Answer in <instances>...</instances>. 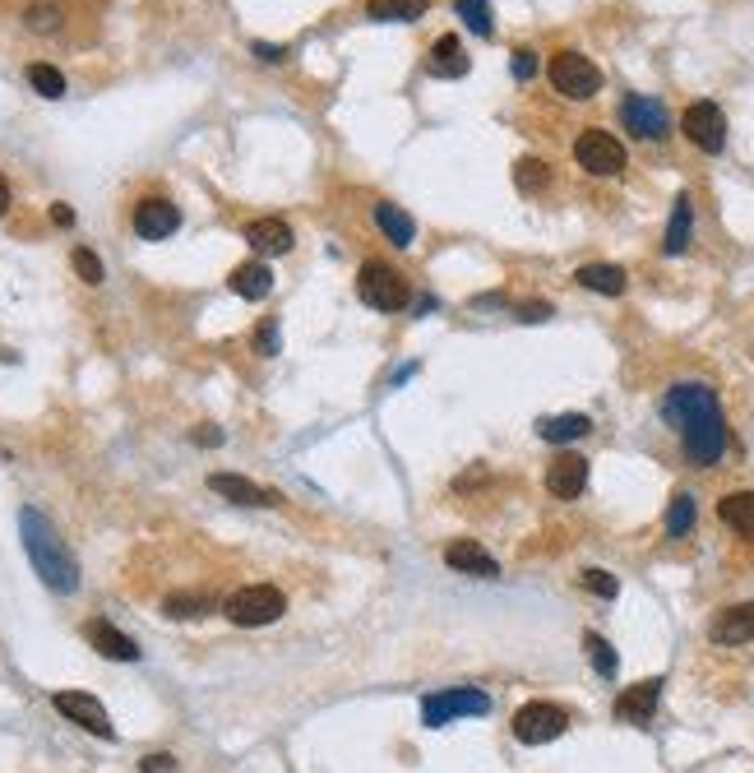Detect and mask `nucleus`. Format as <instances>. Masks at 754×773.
I'll list each match as a JSON object with an SVG mask.
<instances>
[{"label":"nucleus","mask_w":754,"mask_h":773,"mask_svg":"<svg viewBox=\"0 0 754 773\" xmlns=\"http://www.w3.org/2000/svg\"><path fill=\"white\" fill-rule=\"evenodd\" d=\"M662 417H667V427L680 435V450H685V459H690L695 468H713V463H722V454H727V417H722L718 394L708 385H699V380L672 385L667 399H662Z\"/></svg>","instance_id":"1"},{"label":"nucleus","mask_w":754,"mask_h":773,"mask_svg":"<svg viewBox=\"0 0 754 773\" xmlns=\"http://www.w3.org/2000/svg\"><path fill=\"white\" fill-rule=\"evenodd\" d=\"M19 538H24L33 570L42 574V584H47L52 593H75L79 588V561L70 556V546L60 542V533L52 528L47 515L24 505V510H19Z\"/></svg>","instance_id":"2"},{"label":"nucleus","mask_w":754,"mask_h":773,"mask_svg":"<svg viewBox=\"0 0 754 773\" xmlns=\"http://www.w3.org/2000/svg\"><path fill=\"white\" fill-rule=\"evenodd\" d=\"M357 297L370 306V311H403V306L412 301V287L389 259H366L362 274H357Z\"/></svg>","instance_id":"3"},{"label":"nucleus","mask_w":754,"mask_h":773,"mask_svg":"<svg viewBox=\"0 0 754 773\" xmlns=\"http://www.w3.org/2000/svg\"><path fill=\"white\" fill-rule=\"evenodd\" d=\"M546 75H551V88H556L561 98H574V102H588L597 88H602V70L579 52H556L546 65Z\"/></svg>","instance_id":"4"},{"label":"nucleus","mask_w":754,"mask_h":773,"mask_svg":"<svg viewBox=\"0 0 754 773\" xmlns=\"http://www.w3.org/2000/svg\"><path fill=\"white\" fill-rule=\"evenodd\" d=\"M282 611H287V598H282L274 584H251V588H241V593H232V598H228V621L232 626H246V630L274 626Z\"/></svg>","instance_id":"5"},{"label":"nucleus","mask_w":754,"mask_h":773,"mask_svg":"<svg viewBox=\"0 0 754 773\" xmlns=\"http://www.w3.org/2000/svg\"><path fill=\"white\" fill-rule=\"evenodd\" d=\"M574 163H579L588 176H620L625 172V144H620L611 130H584L574 140Z\"/></svg>","instance_id":"6"},{"label":"nucleus","mask_w":754,"mask_h":773,"mask_svg":"<svg viewBox=\"0 0 754 773\" xmlns=\"http://www.w3.org/2000/svg\"><path fill=\"white\" fill-rule=\"evenodd\" d=\"M481 714H491V695H481L473 686H463V691H440V695H426L421 699V722L426 727H445L454 718H481Z\"/></svg>","instance_id":"7"},{"label":"nucleus","mask_w":754,"mask_h":773,"mask_svg":"<svg viewBox=\"0 0 754 773\" xmlns=\"http://www.w3.org/2000/svg\"><path fill=\"white\" fill-rule=\"evenodd\" d=\"M514 737L523 741V746H546V741H556V737H565V727H569V714L561 709V704H546V699H532V704H523V709L514 714Z\"/></svg>","instance_id":"8"},{"label":"nucleus","mask_w":754,"mask_h":773,"mask_svg":"<svg viewBox=\"0 0 754 773\" xmlns=\"http://www.w3.org/2000/svg\"><path fill=\"white\" fill-rule=\"evenodd\" d=\"M680 130H685V140L703 153H722V144H727V117L718 102H690L680 117Z\"/></svg>","instance_id":"9"},{"label":"nucleus","mask_w":754,"mask_h":773,"mask_svg":"<svg viewBox=\"0 0 754 773\" xmlns=\"http://www.w3.org/2000/svg\"><path fill=\"white\" fill-rule=\"evenodd\" d=\"M620 121H625V130L634 140H662L672 130L667 107H662L657 98H643V93H630L625 102H620Z\"/></svg>","instance_id":"10"},{"label":"nucleus","mask_w":754,"mask_h":773,"mask_svg":"<svg viewBox=\"0 0 754 773\" xmlns=\"http://www.w3.org/2000/svg\"><path fill=\"white\" fill-rule=\"evenodd\" d=\"M56 709L70 718V722H79L84 732H93V737H102V741H112L117 737V727H112V718H107V709L93 699V695H84V691H60L56 699Z\"/></svg>","instance_id":"11"},{"label":"nucleus","mask_w":754,"mask_h":773,"mask_svg":"<svg viewBox=\"0 0 754 773\" xmlns=\"http://www.w3.org/2000/svg\"><path fill=\"white\" fill-rule=\"evenodd\" d=\"M588 487V459L584 454H556L546 468V492L556 500H579Z\"/></svg>","instance_id":"12"},{"label":"nucleus","mask_w":754,"mask_h":773,"mask_svg":"<svg viewBox=\"0 0 754 773\" xmlns=\"http://www.w3.org/2000/svg\"><path fill=\"white\" fill-rule=\"evenodd\" d=\"M176 228H181V209L163 200V195H148V200L135 205V232L144 241H167Z\"/></svg>","instance_id":"13"},{"label":"nucleus","mask_w":754,"mask_h":773,"mask_svg":"<svg viewBox=\"0 0 754 773\" xmlns=\"http://www.w3.org/2000/svg\"><path fill=\"white\" fill-rule=\"evenodd\" d=\"M708 639L722 649H741L754 639V603H736V607H722L708 626Z\"/></svg>","instance_id":"14"},{"label":"nucleus","mask_w":754,"mask_h":773,"mask_svg":"<svg viewBox=\"0 0 754 773\" xmlns=\"http://www.w3.org/2000/svg\"><path fill=\"white\" fill-rule=\"evenodd\" d=\"M657 699H662V676L639 681V686L616 695V718L620 722H634V727H648L653 714H657Z\"/></svg>","instance_id":"15"},{"label":"nucleus","mask_w":754,"mask_h":773,"mask_svg":"<svg viewBox=\"0 0 754 773\" xmlns=\"http://www.w3.org/2000/svg\"><path fill=\"white\" fill-rule=\"evenodd\" d=\"M246 246L255 255H287L297 246V236L282 218H255V223H246Z\"/></svg>","instance_id":"16"},{"label":"nucleus","mask_w":754,"mask_h":773,"mask_svg":"<svg viewBox=\"0 0 754 773\" xmlns=\"http://www.w3.org/2000/svg\"><path fill=\"white\" fill-rule=\"evenodd\" d=\"M84 634H88V644H93L102 658H112V662H140V644L130 634H121L112 621H88Z\"/></svg>","instance_id":"17"},{"label":"nucleus","mask_w":754,"mask_h":773,"mask_svg":"<svg viewBox=\"0 0 754 773\" xmlns=\"http://www.w3.org/2000/svg\"><path fill=\"white\" fill-rule=\"evenodd\" d=\"M209 492L228 496V500H236V505H278V500H282L278 492L259 487V482H251V477H236V473H213V477H209Z\"/></svg>","instance_id":"18"},{"label":"nucleus","mask_w":754,"mask_h":773,"mask_svg":"<svg viewBox=\"0 0 754 773\" xmlns=\"http://www.w3.org/2000/svg\"><path fill=\"white\" fill-rule=\"evenodd\" d=\"M426 75L431 79H463V75H468V52H463V42L454 33H445L426 52Z\"/></svg>","instance_id":"19"},{"label":"nucleus","mask_w":754,"mask_h":773,"mask_svg":"<svg viewBox=\"0 0 754 773\" xmlns=\"http://www.w3.org/2000/svg\"><path fill=\"white\" fill-rule=\"evenodd\" d=\"M228 287L241 297V301H264L274 292V269L264 259H251V264H236L232 269V278H228Z\"/></svg>","instance_id":"20"},{"label":"nucleus","mask_w":754,"mask_h":773,"mask_svg":"<svg viewBox=\"0 0 754 773\" xmlns=\"http://www.w3.org/2000/svg\"><path fill=\"white\" fill-rule=\"evenodd\" d=\"M445 565L458 570V574H477V579H496V574H500L496 556H491V551H481L477 542H454L445 551Z\"/></svg>","instance_id":"21"},{"label":"nucleus","mask_w":754,"mask_h":773,"mask_svg":"<svg viewBox=\"0 0 754 773\" xmlns=\"http://www.w3.org/2000/svg\"><path fill=\"white\" fill-rule=\"evenodd\" d=\"M690 236H695V205H690V195H676V209H672L667 236H662V251L685 255V251H690Z\"/></svg>","instance_id":"22"},{"label":"nucleus","mask_w":754,"mask_h":773,"mask_svg":"<svg viewBox=\"0 0 754 773\" xmlns=\"http://www.w3.org/2000/svg\"><path fill=\"white\" fill-rule=\"evenodd\" d=\"M718 519H722L727 528H736L741 538L754 542V492H731V496H722V500H718Z\"/></svg>","instance_id":"23"},{"label":"nucleus","mask_w":754,"mask_h":773,"mask_svg":"<svg viewBox=\"0 0 754 773\" xmlns=\"http://www.w3.org/2000/svg\"><path fill=\"white\" fill-rule=\"evenodd\" d=\"M588 431H592V417H584V412H561V417L537 422V435L551 440V445H569V440H584Z\"/></svg>","instance_id":"24"},{"label":"nucleus","mask_w":754,"mask_h":773,"mask_svg":"<svg viewBox=\"0 0 754 773\" xmlns=\"http://www.w3.org/2000/svg\"><path fill=\"white\" fill-rule=\"evenodd\" d=\"M574 278H579L588 292H602V297H620V292H625V269H620V264H584Z\"/></svg>","instance_id":"25"},{"label":"nucleus","mask_w":754,"mask_h":773,"mask_svg":"<svg viewBox=\"0 0 754 773\" xmlns=\"http://www.w3.org/2000/svg\"><path fill=\"white\" fill-rule=\"evenodd\" d=\"M431 0H366V14L380 19V24H412V19L426 14Z\"/></svg>","instance_id":"26"},{"label":"nucleus","mask_w":754,"mask_h":773,"mask_svg":"<svg viewBox=\"0 0 754 773\" xmlns=\"http://www.w3.org/2000/svg\"><path fill=\"white\" fill-rule=\"evenodd\" d=\"M375 223H380V232L393 241V246H412L417 241V223L398 205H375Z\"/></svg>","instance_id":"27"},{"label":"nucleus","mask_w":754,"mask_h":773,"mask_svg":"<svg viewBox=\"0 0 754 773\" xmlns=\"http://www.w3.org/2000/svg\"><path fill=\"white\" fill-rule=\"evenodd\" d=\"M695 519H699L695 496L690 492H676L672 496V510H667V538H690L695 533Z\"/></svg>","instance_id":"28"},{"label":"nucleus","mask_w":754,"mask_h":773,"mask_svg":"<svg viewBox=\"0 0 754 773\" xmlns=\"http://www.w3.org/2000/svg\"><path fill=\"white\" fill-rule=\"evenodd\" d=\"M163 611L171 616V621H195V616L213 611V598H204V593H171V598L163 603Z\"/></svg>","instance_id":"29"},{"label":"nucleus","mask_w":754,"mask_h":773,"mask_svg":"<svg viewBox=\"0 0 754 773\" xmlns=\"http://www.w3.org/2000/svg\"><path fill=\"white\" fill-rule=\"evenodd\" d=\"M29 84L37 88L42 98H52V102L65 98V75L56 70V65H47V60H33V65H29Z\"/></svg>","instance_id":"30"},{"label":"nucleus","mask_w":754,"mask_h":773,"mask_svg":"<svg viewBox=\"0 0 754 773\" xmlns=\"http://www.w3.org/2000/svg\"><path fill=\"white\" fill-rule=\"evenodd\" d=\"M454 10H458V19H463V24H468L477 37H491V33H496L491 5H486V0H454Z\"/></svg>","instance_id":"31"},{"label":"nucleus","mask_w":754,"mask_h":773,"mask_svg":"<svg viewBox=\"0 0 754 773\" xmlns=\"http://www.w3.org/2000/svg\"><path fill=\"white\" fill-rule=\"evenodd\" d=\"M514 181H519L523 195H542V190L551 186V167H546L542 158H523V163L514 167Z\"/></svg>","instance_id":"32"},{"label":"nucleus","mask_w":754,"mask_h":773,"mask_svg":"<svg viewBox=\"0 0 754 773\" xmlns=\"http://www.w3.org/2000/svg\"><path fill=\"white\" fill-rule=\"evenodd\" d=\"M24 24L33 33H56L60 29V5L56 0H33V5L24 10Z\"/></svg>","instance_id":"33"},{"label":"nucleus","mask_w":754,"mask_h":773,"mask_svg":"<svg viewBox=\"0 0 754 773\" xmlns=\"http://www.w3.org/2000/svg\"><path fill=\"white\" fill-rule=\"evenodd\" d=\"M584 649H588V658H592V667H597V676H607V681H611V676H616V667H620V662H616V649L607 644L602 634H592V630L584 634Z\"/></svg>","instance_id":"34"},{"label":"nucleus","mask_w":754,"mask_h":773,"mask_svg":"<svg viewBox=\"0 0 754 773\" xmlns=\"http://www.w3.org/2000/svg\"><path fill=\"white\" fill-rule=\"evenodd\" d=\"M70 264H75V274L88 283V287H98L102 278H107V269H102V259L93 255V251H88V246H79L75 255H70Z\"/></svg>","instance_id":"35"},{"label":"nucleus","mask_w":754,"mask_h":773,"mask_svg":"<svg viewBox=\"0 0 754 773\" xmlns=\"http://www.w3.org/2000/svg\"><path fill=\"white\" fill-rule=\"evenodd\" d=\"M584 588H588V593H597V598H607V603L620 593L616 574H607V570H584Z\"/></svg>","instance_id":"36"},{"label":"nucleus","mask_w":754,"mask_h":773,"mask_svg":"<svg viewBox=\"0 0 754 773\" xmlns=\"http://www.w3.org/2000/svg\"><path fill=\"white\" fill-rule=\"evenodd\" d=\"M255 347L264 352V357H274V352H278V324H274V320H264V324L255 329Z\"/></svg>","instance_id":"37"},{"label":"nucleus","mask_w":754,"mask_h":773,"mask_svg":"<svg viewBox=\"0 0 754 773\" xmlns=\"http://www.w3.org/2000/svg\"><path fill=\"white\" fill-rule=\"evenodd\" d=\"M532 75H537V52H528V47H519L514 52V79H532Z\"/></svg>","instance_id":"38"},{"label":"nucleus","mask_w":754,"mask_h":773,"mask_svg":"<svg viewBox=\"0 0 754 773\" xmlns=\"http://www.w3.org/2000/svg\"><path fill=\"white\" fill-rule=\"evenodd\" d=\"M255 56L269 60V65H282V60H287V47H274V42H255Z\"/></svg>","instance_id":"39"},{"label":"nucleus","mask_w":754,"mask_h":773,"mask_svg":"<svg viewBox=\"0 0 754 773\" xmlns=\"http://www.w3.org/2000/svg\"><path fill=\"white\" fill-rule=\"evenodd\" d=\"M546 316H551L546 301H523V306H519V320H528V324H532V320H546Z\"/></svg>","instance_id":"40"},{"label":"nucleus","mask_w":754,"mask_h":773,"mask_svg":"<svg viewBox=\"0 0 754 773\" xmlns=\"http://www.w3.org/2000/svg\"><path fill=\"white\" fill-rule=\"evenodd\" d=\"M140 769H144V773H171V769H176V760H171V755H148Z\"/></svg>","instance_id":"41"},{"label":"nucleus","mask_w":754,"mask_h":773,"mask_svg":"<svg viewBox=\"0 0 754 773\" xmlns=\"http://www.w3.org/2000/svg\"><path fill=\"white\" fill-rule=\"evenodd\" d=\"M195 445H223V431H218V427H204V431H195Z\"/></svg>","instance_id":"42"},{"label":"nucleus","mask_w":754,"mask_h":773,"mask_svg":"<svg viewBox=\"0 0 754 773\" xmlns=\"http://www.w3.org/2000/svg\"><path fill=\"white\" fill-rule=\"evenodd\" d=\"M52 223L70 228V223H75V209H70V205H52Z\"/></svg>","instance_id":"43"},{"label":"nucleus","mask_w":754,"mask_h":773,"mask_svg":"<svg viewBox=\"0 0 754 773\" xmlns=\"http://www.w3.org/2000/svg\"><path fill=\"white\" fill-rule=\"evenodd\" d=\"M5 213H10V181L0 176V218H5Z\"/></svg>","instance_id":"44"}]
</instances>
